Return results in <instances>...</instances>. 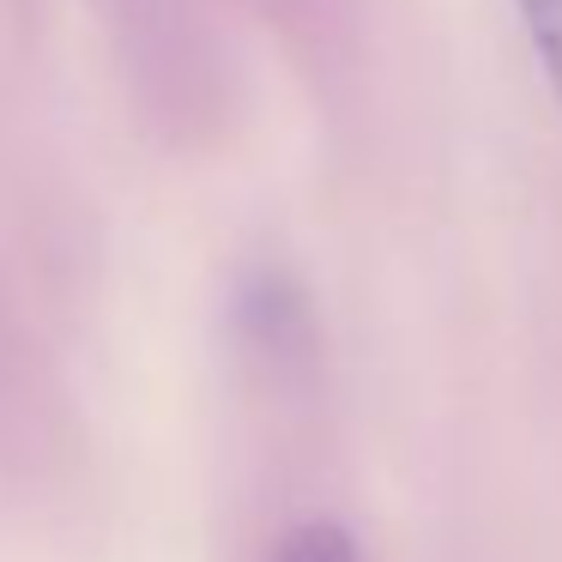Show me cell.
I'll return each mask as SVG.
<instances>
[{
  "label": "cell",
  "instance_id": "cell-1",
  "mask_svg": "<svg viewBox=\"0 0 562 562\" xmlns=\"http://www.w3.org/2000/svg\"><path fill=\"white\" fill-rule=\"evenodd\" d=\"M526 19V37H532L538 61H544L550 91L562 98V0H514Z\"/></svg>",
  "mask_w": 562,
  "mask_h": 562
},
{
  "label": "cell",
  "instance_id": "cell-2",
  "mask_svg": "<svg viewBox=\"0 0 562 562\" xmlns=\"http://www.w3.org/2000/svg\"><path fill=\"white\" fill-rule=\"evenodd\" d=\"M272 562H357V544L339 520H308L303 532H291Z\"/></svg>",
  "mask_w": 562,
  "mask_h": 562
}]
</instances>
